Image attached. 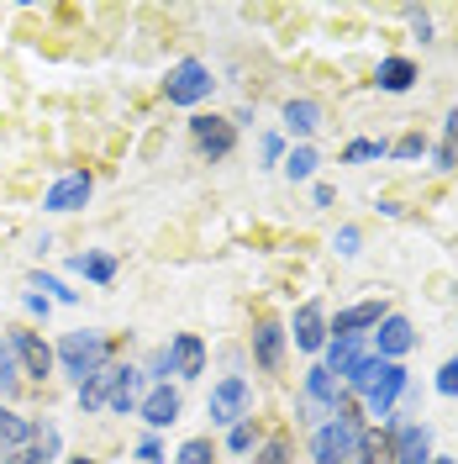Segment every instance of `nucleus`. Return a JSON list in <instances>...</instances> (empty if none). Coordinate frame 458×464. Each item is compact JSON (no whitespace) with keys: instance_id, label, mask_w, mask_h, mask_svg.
I'll return each instance as SVG.
<instances>
[{"instance_id":"obj_1","label":"nucleus","mask_w":458,"mask_h":464,"mask_svg":"<svg viewBox=\"0 0 458 464\" xmlns=\"http://www.w3.org/2000/svg\"><path fill=\"white\" fill-rule=\"evenodd\" d=\"M53 359H58V370L74 380V385H85L90 375H100V370H106L111 343H106V333H69V338L53 348Z\"/></svg>"},{"instance_id":"obj_2","label":"nucleus","mask_w":458,"mask_h":464,"mask_svg":"<svg viewBox=\"0 0 458 464\" xmlns=\"http://www.w3.org/2000/svg\"><path fill=\"white\" fill-rule=\"evenodd\" d=\"M248 406H253V385H248L243 375H222L216 385H211L205 411H211V422H216V428H237V422L248 417Z\"/></svg>"},{"instance_id":"obj_3","label":"nucleus","mask_w":458,"mask_h":464,"mask_svg":"<svg viewBox=\"0 0 458 464\" xmlns=\"http://www.w3.org/2000/svg\"><path fill=\"white\" fill-rule=\"evenodd\" d=\"M211 69H205L201 58H179L169 69V80H164V95H169V106H201L205 95H211Z\"/></svg>"},{"instance_id":"obj_4","label":"nucleus","mask_w":458,"mask_h":464,"mask_svg":"<svg viewBox=\"0 0 458 464\" xmlns=\"http://www.w3.org/2000/svg\"><path fill=\"white\" fill-rule=\"evenodd\" d=\"M190 138H196V153L205 164H222L237 148V121H227V116H190Z\"/></svg>"},{"instance_id":"obj_5","label":"nucleus","mask_w":458,"mask_h":464,"mask_svg":"<svg viewBox=\"0 0 458 464\" xmlns=\"http://www.w3.org/2000/svg\"><path fill=\"white\" fill-rule=\"evenodd\" d=\"M353 443H358V422L348 417H332L311 433V459L316 464H348L353 459Z\"/></svg>"},{"instance_id":"obj_6","label":"nucleus","mask_w":458,"mask_h":464,"mask_svg":"<svg viewBox=\"0 0 458 464\" xmlns=\"http://www.w3.org/2000/svg\"><path fill=\"white\" fill-rule=\"evenodd\" d=\"M90 190H95V179H90L85 169L63 174V179H53V185H48V196H43V211H53V217H69V211H80V206L90 201Z\"/></svg>"},{"instance_id":"obj_7","label":"nucleus","mask_w":458,"mask_h":464,"mask_svg":"<svg viewBox=\"0 0 458 464\" xmlns=\"http://www.w3.org/2000/svg\"><path fill=\"white\" fill-rule=\"evenodd\" d=\"M396 464H432V428L427 422H390Z\"/></svg>"},{"instance_id":"obj_8","label":"nucleus","mask_w":458,"mask_h":464,"mask_svg":"<svg viewBox=\"0 0 458 464\" xmlns=\"http://www.w3.org/2000/svg\"><path fill=\"white\" fill-rule=\"evenodd\" d=\"M416 348V333H411V322L401 312H385V322L374 327V359H385V364H396L401 353Z\"/></svg>"},{"instance_id":"obj_9","label":"nucleus","mask_w":458,"mask_h":464,"mask_svg":"<svg viewBox=\"0 0 458 464\" xmlns=\"http://www.w3.org/2000/svg\"><path fill=\"white\" fill-rule=\"evenodd\" d=\"M11 353H16V370L22 375H32V380H48L53 375V348L43 343L37 333H11Z\"/></svg>"},{"instance_id":"obj_10","label":"nucleus","mask_w":458,"mask_h":464,"mask_svg":"<svg viewBox=\"0 0 458 464\" xmlns=\"http://www.w3.org/2000/svg\"><path fill=\"white\" fill-rule=\"evenodd\" d=\"M406 391H411V375H406L401 364H385V370H379V380H374L369 391H364V401H369L374 417H390V411H396V401H401Z\"/></svg>"},{"instance_id":"obj_11","label":"nucleus","mask_w":458,"mask_h":464,"mask_svg":"<svg viewBox=\"0 0 458 464\" xmlns=\"http://www.w3.org/2000/svg\"><path fill=\"white\" fill-rule=\"evenodd\" d=\"M290 338H295V348H306V353H321V348H327L332 333H327V312H321V301H306V306L295 312V333H290Z\"/></svg>"},{"instance_id":"obj_12","label":"nucleus","mask_w":458,"mask_h":464,"mask_svg":"<svg viewBox=\"0 0 458 464\" xmlns=\"http://www.w3.org/2000/svg\"><path fill=\"white\" fill-rule=\"evenodd\" d=\"M179 406H185V401H179V391H174V385H153L143 401H138V411H143L148 428L158 433V428H174V422H179Z\"/></svg>"},{"instance_id":"obj_13","label":"nucleus","mask_w":458,"mask_h":464,"mask_svg":"<svg viewBox=\"0 0 458 464\" xmlns=\"http://www.w3.org/2000/svg\"><path fill=\"white\" fill-rule=\"evenodd\" d=\"M164 353H169V370L174 375H185V380H196L205 370V343L196 338V333H174Z\"/></svg>"},{"instance_id":"obj_14","label":"nucleus","mask_w":458,"mask_h":464,"mask_svg":"<svg viewBox=\"0 0 458 464\" xmlns=\"http://www.w3.org/2000/svg\"><path fill=\"white\" fill-rule=\"evenodd\" d=\"M285 327H280V322H258L253 327V359H258V370H269V375H274V370H280V364H285Z\"/></svg>"},{"instance_id":"obj_15","label":"nucleus","mask_w":458,"mask_h":464,"mask_svg":"<svg viewBox=\"0 0 458 464\" xmlns=\"http://www.w3.org/2000/svg\"><path fill=\"white\" fill-rule=\"evenodd\" d=\"M379 322H385V301H358V306L338 312V322H332V338H358L364 327H379Z\"/></svg>"},{"instance_id":"obj_16","label":"nucleus","mask_w":458,"mask_h":464,"mask_svg":"<svg viewBox=\"0 0 458 464\" xmlns=\"http://www.w3.org/2000/svg\"><path fill=\"white\" fill-rule=\"evenodd\" d=\"M374 85L385 90V95H406V90L416 85V63H411V58H385V63L374 69Z\"/></svg>"},{"instance_id":"obj_17","label":"nucleus","mask_w":458,"mask_h":464,"mask_svg":"<svg viewBox=\"0 0 458 464\" xmlns=\"http://www.w3.org/2000/svg\"><path fill=\"white\" fill-rule=\"evenodd\" d=\"M116 380H121V364H106L100 375H90L85 385H80V411H100V406L111 401Z\"/></svg>"},{"instance_id":"obj_18","label":"nucleus","mask_w":458,"mask_h":464,"mask_svg":"<svg viewBox=\"0 0 458 464\" xmlns=\"http://www.w3.org/2000/svg\"><path fill=\"white\" fill-rule=\"evenodd\" d=\"M138 391H143V370H132V364H121V380H116V391H111V401H106V406H111L116 417H127L132 406L143 401Z\"/></svg>"},{"instance_id":"obj_19","label":"nucleus","mask_w":458,"mask_h":464,"mask_svg":"<svg viewBox=\"0 0 458 464\" xmlns=\"http://www.w3.org/2000/svg\"><path fill=\"white\" fill-rule=\"evenodd\" d=\"M306 401H316V406H327V411H338V380H332V370L327 364H316V370H306Z\"/></svg>"},{"instance_id":"obj_20","label":"nucleus","mask_w":458,"mask_h":464,"mask_svg":"<svg viewBox=\"0 0 458 464\" xmlns=\"http://www.w3.org/2000/svg\"><path fill=\"white\" fill-rule=\"evenodd\" d=\"M353 459H358V464H390V459H396V449H390V428H385V433H364V428H358Z\"/></svg>"},{"instance_id":"obj_21","label":"nucleus","mask_w":458,"mask_h":464,"mask_svg":"<svg viewBox=\"0 0 458 464\" xmlns=\"http://www.w3.org/2000/svg\"><path fill=\"white\" fill-rule=\"evenodd\" d=\"M32 438H37V422H32V417L0 411V443H5V449H32Z\"/></svg>"},{"instance_id":"obj_22","label":"nucleus","mask_w":458,"mask_h":464,"mask_svg":"<svg viewBox=\"0 0 458 464\" xmlns=\"http://www.w3.org/2000/svg\"><path fill=\"white\" fill-rule=\"evenodd\" d=\"M358 359H364V338H327V370L332 375H348Z\"/></svg>"},{"instance_id":"obj_23","label":"nucleus","mask_w":458,"mask_h":464,"mask_svg":"<svg viewBox=\"0 0 458 464\" xmlns=\"http://www.w3.org/2000/svg\"><path fill=\"white\" fill-rule=\"evenodd\" d=\"M69 269H74V275H85V280H95V285H111V280H116V259H111V254H74Z\"/></svg>"},{"instance_id":"obj_24","label":"nucleus","mask_w":458,"mask_h":464,"mask_svg":"<svg viewBox=\"0 0 458 464\" xmlns=\"http://www.w3.org/2000/svg\"><path fill=\"white\" fill-rule=\"evenodd\" d=\"M285 127L295 132V138H311L316 127H321V106H316V101H290L285 106Z\"/></svg>"},{"instance_id":"obj_25","label":"nucleus","mask_w":458,"mask_h":464,"mask_svg":"<svg viewBox=\"0 0 458 464\" xmlns=\"http://www.w3.org/2000/svg\"><path fill=\"white\" fill-rule=\"evenodd\" d=\"M379 370H385V359H374V353H364V359H358V364H353V370H348V391H353V396H364V391H369L374 380H379Z\"/></svg>"},{"instance_id":"obj_26","label":"nucleus","mask_w":458,"mask_h":464,"mask_svg":"<svg viewBox=\"0 0 458 464\" xmlns=\"http://www.w3.org/2000/svg\"><path fill=\"white\" fill-rule=\"evenodd\" d=\"M316 164H321V159H316L311 143H301V148H290V153H285V174H290V179H311Z\"/></svg>"},{"instance_id":"obj_27","label":"nucleus","mask_w":458,"mask_h":464,"mask_svg":"<svg viewBox=\"0 0 458 464\" xmlns=\"http://www.w3.org/2000/svg\"><path fill=\"white\" fill-rule=\"evenodd\" d=\"M390 148L385 143H374V138H358V143H348L343 148V164H369V159H385Z\"/></svg>"},{"instance_id":"obj_28","label":"nucleus","mask_w":458,"mask_h":464,"mask_svg":"<svg viewBox=\"0 0 458 464\" xmlns=\"http://www.w3.org/2000/svg\"><path fill=\"white\" fill-rule=\"evenodd\" d=\"M216 459V449H211V438H190L179 454H174V464H211Z\"/></svg>"},{"instance_id":"obj_29","label":"nucleus","mask_w":458,"mask_h":464,"mask_svg":"<svg viewBox=\"0 0 458 464\" xmlns=\"http://www.w3.org/2000/svg\"><path fill=\"white\" fill-rule=\"evenodd\" d=\"M458 159V111L448 116V127H443V148H437V169H453Z\"/></svg>"},{"instance_id":"obj_30","label":"nucleus","mask_w":458,"mask_h":464,"mask_svg":"<svg viewBox=\"0 0 458 464\" xmlns=\"http://www.w3.org/2000/svg\"><path fill=\"white\" fill-rule=\"evenodd\" d=\"M253 464H290V438L274 433V438H269V443L253 454Z\"/></svg>"},{"instance_id":"obj_31","label":"nucleus","mask_w":458,"mask_h":464,"mask_svg":"<svg viewBox=\"0 0 458 464\" xmlns=\"http://www.w3.org/2000/svg\"><path fill=\"white\" fill-rule=\"evenodd\" d=\"M227 449L232 454H248L253 449V417H243L237 428H227Z\"/></svg>"},{"instance_id":"obj_32","label":"nucleus","mask_w":458,"mask_h":464,"mask_svg":"<svg viewBox=\"0 0 458 464\" xmlns=\"http://www.w3.org/2000/svg\"><path fill=\"white\" fill-rule=\"evenodd\" d=\"M32 290H48V295H58V301H74V295H80V290H69L63 280H53V275H43V269L32 275Z\"/></svg>"},{"instance_id":"obj_33","label":"nucleus","mask_w":458,"mask_h":464,"mask_svg":"<svg viewBox=\"0 0 458 464\" xmlns=\"http://www.w3.org/2000/svg\"><path fill=\"white\" fill-rule=\"evenodd\" d=\"M32 454H37V459L48 464L58 454V428H37V438H32Z\"/></svg>"},{"instance_id":"obj_34","label":"nucleus","mask_w":458,"mask_h":464,"mask_svg":"<svg viewBox=\"0 0 458 464\" xmlns=\"http://www.w3.org/2000/svg\"><path fill=\"white\" fill-rule=\"evenodd\" d=\"M0 391L5 396L16 391V353H11V343H0Z\"/></svg>"},{"instance_id":"obj_35","label":"nucleus","mask_w":458,"mask_h":464,"mask_svg":"<svg viewBox=\"0 0 458 464\" xmlns=\"http://www.w3.org/2000/svg\"><path fill=\"white\" fill-rule=\"evenodd\" d=\"M437 396H458V353L437 370Z\"/></svg>"},{"instance_id":"obj_36","label":"nucleus","mask_w":458,"mask_h":464,"mask_svg":"<svg viewBox=\"0 0 458 464\" xmlns=\"http://www.w3.org/2000/svg\"><path fill=\"white\" fill-rule=\"evenodd\" d=\"M422 153H427V138L422 132H406L401 143H396V159H422Z\"/></svg>"},{"instance_id":"obj_37","label":"nucleus","mask_w":458,"mask_h":464,"mask_svg":"<svg viewBox=\"0 0 458 464\" xmlns=\"http://www.w3.org/2000/svg\"><path fill=\"white\" fill-rule=\"evenodd\" d=\"M164 375H174V370H169V353L158 348V353L148 359V380H158V385H169V380H164Z\"/></svg>"},{"instance_id":"obj_38","label":"nucleus","mask_w":458,"mask_h":464,"mask_svg":"<svg viewBox=\"0 0 458 464\" xmlns=\"http://www.w3.org/2000/svg\"><path fill=\"white\" fill-rule=\"evenodd\" d=\"M138 459H143V464H164V449H158V438H153V433L138 443Z\"/></svg>"},{"instance_id":"obj_39","label":"nucleus","mask_w":458,"mask_h":464,"mask_svg":"<svg viewBox=\"0 0 458 464\" xmlns=\"http://www.w3.org/2000/svg\"><path fill=\"white\" fill-rule=\"evenodd\" d=\"M338 254H343V259H353V254H358V227L338 232Z\"/></svg>"},{"instance_id":"obj_40","label":"nucleus","mask_w":458,"mask_h":464,"mask_svg":"<svg viewBox=\"0 0 458 464\" xmlns=\"http://www.w3.org/2000/svg\"><path fill=\"white\" fill-rule=\"evenodd\" d=\"M27 312L32 317H48V295H27Z\"/></svg>"},{"instance_id":"obj_41","label":"nucleus","mask_w":458,"mask_h":464,"mask_svg":"<svg viewBox=\"0 0 458 464\" xmlns=\"http://www.w3.org/2000/svg\"><path fill=\"white\" fill-rule=\"evenodd\" d=\"M0 464H43V459H37V454H32V449H16V454H11V459H0Z\"/></svg>"},{"instance_id":"obj_42","label":"nucleus","mask_w":458,"mask_h":464,"mask_svg":"<svg viewBox=\"0 0 458 464\" xmlns=\"http://www.w3.org/2000/svg\"><path fill=\"white\" fill-rule=\"evenodd\" d=\"M63 464H100V459H85V454H80V459H63Z\"/></svg>"},{"instance_id":"obj_43","label":"nucleus","mask_w":458,"mask_h":464,"mask_svg":"<svg viewBox=\"0 0 458 464\" xmlns=\"http://www.w3.org/2000/svg\"><path fill=\"white\" fill-rule=\"evenodd\" d=\"M432 464H453V459H432Z\"/></svg>"}]
</instances>
